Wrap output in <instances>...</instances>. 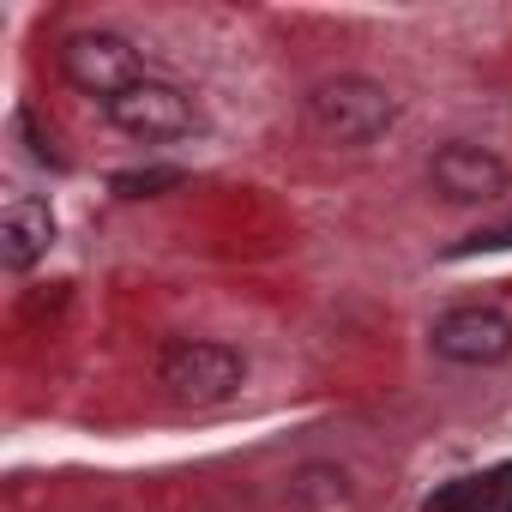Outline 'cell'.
<instances>
[{"instance_id":"6","label":"cell","mask_w":512,"mask_h":512,"mask_svg":"<svg viewBox=\"0 0 512 512\" xmlns=\"http://www.w3.org/2000/svg\"><path fill=\"white\" fill-rule=\"evenodd\" d=\"M428 181H434V193L452 199V205H482V199H500V193H506V163H500L494 151H482V145L452 139V145L434 151Z\"/></svg>"},{"instance_id":"3","label":"cell","mask_w":512,"mask_h":512,"mask_svg":"<svg viewBox=\"0 0 512 512\" xmlns=\"http://www.w3.org/2000/svg\"><path fill=\"white\" fill-rule=\"evenodd\" d=\"M61 73L73 91L97 97V103H115L121 91H133L145 73H139V49L115 31H73L61 43Z\"/></svg>"},{"instance_id":"9","label":"cell","mask_w":512,"mask_h":512,"mask_svg":"<svg viewBox=\"0 0 512 512\" xmlns=\"http://www.w3.org/2000/svg\"><path fill=\"white\" fill-rule=\"evenodd\" d=\"M187 175L175 169V163H145V169H121L109 187L121 193V199H157V193H175Z\"/></svg>"},{"instance_id":"8","label":"cell","mask_w":512,"mask_h":512,"mask_svg":"<svg viewBox=\"0 0 512 512\" xmlns=\"http://www.w3.org/2000/svg\"><path fill=\"white\" fill-rule=\"evenodd\" d=\"M422 512H512V464L488 476H458L422 500Z\"/></svg>"},{"instance_id":"5","label":"cell","mask_w":512,"mask_h":512,"mask_svg":"<svg viewBox=\"0 0 512 512\" xmlns=\"http://www.w3.org/2000/svg\"><path fill=\"white\" fill-rule=\"evenodd\" d=\"M103 115L121 127V133H133V139H181V133H193V97L181 91V85H169V79H139L133 91H121L115 103H103Z\"/></svg>"},{"instance_id":"1","label":"cell","mask_w":512,"mask_h":512,"mask_svg":"<svg viewBox=\"0 0 512 512\" xmlns=\"http://www.w3.org/2000/svg\"><path fill=\"white\" fill-rule=\"evenodd\" d=\"M392 121H398V97H392L380 79L338 73V79H320V85L308 91V127H314L326 145H368V139H380Z\"/></svg>"},{"instance_id":"4","label":"cell","mask_w":512,"mask_h":512,"mask_svg":"<svg viewBox=\"0 0 512 512\" xmlns=\"http://www.w3.org/2000/svg\"><path fill=\"white\" fill-rule=\"evenodd\" d=\"M428 344L440 362L458 368H494L512 356V320L500 308H452L428 326Z\"/></svg>"},{"instance_id":"7","label":"cell","mask_w":512,"mask_h":512,"mask_svg":"<svg viewBox=\"0 0 512 512\" xmlns=\"http://www.w3.org/2000/svg\"><path fill=\"white\" fill-rule=\"evenodd\" d=\"M55 241V217L43 199H13L0 211V266L7 272H31Z\"/></svg>"},{"instance_id":"2","label":"cell","mask_w":512,"mask_h":512,"mask_svg":"<svg viewBox=\"0 0 512 512\" xmlns=\"http://www.w3.org/2000/svg\"><path fill=\"white\" fill-rule=\"evenodd\" d=\"M241 356L229 344H211V338H175L163 344L157 356V386L175 398V404H193V410H211L223 398H235L241 386Z\"/></svg>"},{"instance_id":"10","label":"cell","mask_w":512,"mask_h":512,"mask_svg":"<svg viewBox=\"0 0 512 512\" xmlns=\"http://www.w3.org/2000/svg\"><path fill=\"white\" fill-rule=\"evenodd\" d=\"M500 247H512V223H500V229H476L470 241H458V253H500Z\"/></svg>"}]
</instances>
